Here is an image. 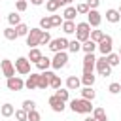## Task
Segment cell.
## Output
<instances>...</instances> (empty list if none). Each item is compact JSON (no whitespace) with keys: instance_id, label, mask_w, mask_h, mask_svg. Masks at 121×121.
<instances>
[{"instance_id":"1","label":"cell","mask_w":121,"mask_h":121,"mask_svg":"<svg viewBox=\"0 0 121 121\" xmlns=\"http://www.w3.org/2000/svg\"><path fill=\"white\" fill-rule=\"evenodd\" d=\"M68 102H70V110L74 113H91L93 112V104L87 98H72Z\"/></svg>"},{"instance_id":"2","label":"cell","mask_w":121,"mask_h":121,"mask_svg":"<svg viewBox=\"0 0 121 121\" xmlns=\"http://www.w3.org/2000/svg\"><path fill=\"white\" fill-rule=\"evenodd\" d=\"M42 34H43V30H42L40 26H38V28H30V30H28V34L25 36V38H26V45H28V49H30V47H38V45H40Z\"/></svg>"},{"instance_id":"3","label":"cell","mask_w":121,"mask_h":121,"mask_svg":"<svg viewBox=\"0 0 121 121\" xmlns=\"http://www.w3.org/2000/svg\"><path fill=\"white\" fill-rule=\"evenodd\" d=\"M76 40L78 42H85V40H89V34H91V25L87 23V21H83V23H78L76 25Z\"/></svg>"},{"instance_id":"4","label":"cell","mask_w":121,"mask_h":121,"mask_svg":"<svg viewBox=\"0 0 121 121\" xmlns=\"http://www.w3.org/2000/svg\"><path fill=\"white\" fill-rule=\"evenodd\" d=\"M66 64H68V53H66V51H57L55 57L51 59V68L60 70V68H64Z\"/></svg>"},{"instance_id":"5","label":"cell","mask_w":121,"mask_h":121,"mask_svg":"<svg viewBox=\"0 0 121 121\" xmlns=\"http://www.w3.org/2000/svg\"><path fill=\"white\" fill-rule=\"evenodd\" d=\"M95 68H96V72H98L100 76H104V78L112 76V66L108 64V60H106V55H102L100 59H96V62H95Z\"/></svg>"},{"instance_id":"6","label":"cell","mask_w":121,"mask_h":121,"mask_svg":"<svg viewBox=\"0 0 121 121\" xmlns=\"http://www.w3.org/2000/svg\"><path fill=\"white\" fill-rule=\"evenodd\" d=\"M68 42L70 40H66V38H51V42L47 45H49V49L53 53H57V51H66L68 49Z\"/></svg>"},{"instance_id":"7","label":"cell","mask_w":121,"mask_h":121,"mask_svg":"<svg viewBox=\"0 0 121 121\" xmlns=\"http://www.w3.org/2000/svg\"><path fill=\"white\" fill-rule=\"evenodd\" d=\"M112 47H113V38L112 36H104L98 43H96V49L102 53V55H108V53H112Z\"/></svg>"},{"instance_id":"8","label":"cell","mask_w":121,"mask_h":121,"mask_svg":"<svg viewBox=\"0 0 121 121\" xmlns=\"http://www.w3.org/2000/svg\"><path fill=\"white\" fill-rule=\"evenodd\" d=\"M15 70H17L21 76L30 74V60H28L26 57H19V59L15 60Z\"/></svg>"},{"instance_id":"9","label":"cell","mask_w":121,"mask_h":121,"mask_svg":"<svg viewBox=\"0 0 121 121\" xmlns=\"http://www.w3.org/2000/svg\"><path fill=\"white\" fill-rule=\"evenodd\" d=\"M47 102H49L51 110H53V112H57V113H62V112H64V108H66V102H64V100H60L57 95H51Z\"/></svg>"},{"instance_id":"10","label":"cell","mask_w":121,"mask_h":121,"mask_svg":"<svg viewBox=\"0 0 121 121\" xmlns=\"http://www.w3.org/2000/svg\"><path fill=\"white\" fill-rule=\"evenodd\" d=\"M6 87H8L9 91H21V89H25V81H23L19 76H11V78H8Z\"/></svg>"},{"instance_id":"11","label":"cell","mask_w":121,"mask_h":121,"mask_svg":"<svg viewBox=\"0 0 121 121\" xmlns=\"http://www.w3.org/2000/svg\"><path fill=\"white\" fill-rule=\"evenodd\" d=\"M87 23L91 25V26H100V23H102V15L98 13V9H89V13H87Z\"/></svg>"},{"instance_id":"12","label":"cell","mask_w":121,"mask_h":121,"mask_svg":"<svg viewBox=\"0 0 121 121\" xmlns=\"http://www.w3.org/2000/svg\"><path fill=\"white\" fill-rule=\"evenodd\" d=\"M0 68H2V74H4L6 78H11V76H15V66H13V62H11L9 59H2V62H0Z\"/></svg>"},{"instance_id":"13","label":"cell","mask_w":121,"mask_h":121,"mask_svg":"<svg viewBox=\"0 0 121 121\" xmlns=\"http://www.w3.org/2000/svg\"><path fill=\"white\" fill-rule=\"evenodd\" d=\"M95 62H96V57L93 53H85V57H83V72H93L95 70Z\"/></svg>"},{"instance_id":"14","label":"cell","mask_w":121,"mask_h":121,"mask_svg":"<svg viewBox=\"0 0 121 121\" xmlns=\"http://www.w3.org/2000/svg\"><path fill=\"white\" fill-rule=\"evenodd\" d=\"M53 72L51 70H43L40 76H38V89H47L49 87V76Z\"/></svg>"},{"instance_id":"15","label":"cell","mask_w":121,"mask_h":121,"mask_svg":"<svg viewBox=\"0 0 121 121\" xmlns=\"http://www.w3.org/2000/svg\"><path fill=\"white\" fill-rule=\"evenodd\" d=\"M106 21L112 23V25H115V23L121 21V13L117 9H106Z\"/></svg>"},{"instance_id":"16","label":"cell","mask_w":121,"mask_h":121,"mask_svg":"<svg viewBox=\"0 0 121 121\" xmlns=\"http://www.w3.org/2000/svg\"><path fill=\"white\" fill-rule=\"evenodd\" d=\"M38 76H40V74H34V72H30V76L26 78V81H25V87H26L28 91H32V89H38Z\"/></svg>"},{"instance_id":"17","label":"cell","mask_w":121,"mask_h":121,"mask_svg":"<svg viewBox=\"0 0 121 121\" xmlns=\"http://www.w3.org/2000/svg\"><path fill=\"white\" fill-rule=\"evenodd\" d=\"M79 85H81L79 78H76V76H68L66 78V89L68 91H76V89H79Z\"/></svg>"},{"instance_id":"18","label":"cell","mask_w":121,"mask_h":121,"mask_svg":"<svg viewBox=\"0 0 121 121\" xmlns=\"http://www.w3.org/2000/svg\"><path fill=\"white\" fill-rule=\"evenodd\" d=\"M64 6V0H47L45 2V9L49 11V13H55L59 8H62Z\"/></svg>"},{"instance_id":"19","label":"cell","mask_w":121,"mask_h":121,"mask_svg":"<svg viewBox=\"0 0 121 121\" xmlns=\"http://www.w3.org/2000/svg\"><path fill=\"white\" fill-rule=\"evenodd\" d=\"M76 15H78L76 6H66V8H64V11H62V19H64V21H74V19H76Z\"/></svg>"},{"instance_id":"20","label":"cell","mask_w":121,"mask_h":121,"mask_svg":"<svg viewBox=\"0 0 121 121\" xmlns=\"http://www.w3.org/2000/svg\"><path fill=\"white\" fill-rule=\"evenodd\" d=\"M13 113H15V108H13V104L6 102V104H2V106H0V115H2V117H11Z\"/></svg>"},{"instance_id":"21","label":"cell","mask_w":121,"mask_h":121,"mask_svg":"<svg viewBox=\"0 0 121 121\" xmlns=\"http://www.w3.org/2000/svg\"><path fill=\"white\" fill-rule=\"evenodd\" d=\"M26 59H28L30 62H34V64H36V62L42 59V51H40L38 47H30V49H28V57H26Z\"/></svg>"},{"instance_id":"22","label":"cell","mask_w":121,"mask_h":121,"mask_svg":"<svg viewBox=\"0 0 121 121\" xmlns=\"http://www.w3.org/2000/svg\"><path fill=\"white\" fill-rule=\"evenodd\" d=\"M95 76H93V72H83V76H81V83L85 85V87H93L95 85Z\"/></svg>"},{"instance_id":"23","label":"cell","mask_w":121,"mask_h":121,"mask_svg":"<svg viewBox=\"0 0 121 121\" xmlns=\"http://www.w3.org/2000/svg\"><path fill=\"white\" fill-rule=\"evenodd\" d=\"M95 49H96V43L89 38V40H85V42H81V51H85V53H95Z\"/></svg>"},{"instance_id":"24","label":"cell","mask_w":121,"mask_h":121,"mask_svg":"<svg viewBox=\"0 0 121 121\" xmlns=\"http://www.w3.org/2000/svg\"><path fill=\"white\" fill-rule=\"evenodd\" d=\"M4 38H6V40H9V42L17 40L19 36H17V30H15V26H8V28H4Z\"/></svg>"},{"instance_id":"25","label":"cell","mask_w":121,"mask_h":121,"mask_svg":"<svg viewBox=\"0 0 121 121\" xmlns=\"http://www.w3.org/2000/svg\"><path fill=\"white\" fill-rule=\"evenodd\" d=\"M49 66H51V59H47V57H43V55H42V59L36 62V68L42 70V72H43V70H49Z\"/></svg>"},{"instance_id":"26","label":"cell","mask_w":121,"mask_h":121,"mask_svg":"<svg viewBox=\"0 0 121 121\" xmlns=\"http://www.w3.org/2000/svg\"><path fill=\"white\" fill-rule=\"evenodd\" d=\"M95 96H96V93H95V89L93 87H83L81 89V98H87V100H95Z\"/></svg>"},{"instance_id":"27","label":"cell","mask_w":121,"mask_h":121,"mask_svg":"<svg viewBox=\"0 0 121 121\" xmlns=\"http://www.w3.org/2000/svg\"><path fill=\"white\" fill-rule=\"evenodd\" d=\"M49 87H51V89H59V87H62V81H60V78H59L55 72L49 76Z\"/></svg>"},{"instance_id":"28","label":"cell","mask_w":121,"mask_h":121,"mask_svg":"<svg viewBox=\"0 0 121 121\" xmlns=\"http://www.w3.org/2000/svg\"><path fill=\"white\" fill-rule=\"evenodd\" d=\"M93 117L96 121H108V115H106V112L102 108H93Z\"/></svg>"},{"instance_id":"29","label":"cell","mask_w":121,"mask_h":121,"mask_svg":"<svg viewBox=\"0 0 121 121\" xmlns=\"http://www.w3.org/2000/svg\"><path fill=\"white\" fill-rule=\"evenodd\" d=\"M62 30H64V34H74L76 32V23L74 21H62Z\"/></svg>"},{"instance_id":"30","label":"cell","mask_w":121,"mask_h":121,"mask_svg":"<svg viewBox=\"0 0 121 121\" xmlns=\"http://www.w3.org/2000/svg\"><path fill=\"white\" fill-rule=\"evenodd\" d=\"M106 60H108V64L113 68V66H117L119 62H121V59H119V55L117 53H108L106 55Z\"/></svg>"},{"instance_id":"31","label":"cell","mask_w":121,"mask_h":121,"mask_svg":"<svg viewBox=\"0 0 121 121\" xmlns=\"http://www.w3.org/2000/svg\"><path fill=\"white\" fill-rule=\"evenodd\" d=\"M55 95H57L60 100H64V102H68V100H70V91H68V89L59 87V89H55Z\"/></svg>"},{"instance_id":"32","label":"cell","mask_w":121,"mask_h":121,"mask_svg":"<svg viewBox=\"0 0 121 121\" xmlns=\"http://www.w3.org/2000/svg\"><path fill=\"white\" fill-rule=\"evenodd\" d=\"M40 28H42V30H49V28H53V25H51V15H45V17L40 19Z\"/></svg>"},{"instance_id":"33","label":"cell","mask_w":121,"mask_h":121,"mask_svg":"<svg viewBox=\"0 0 121 121\" xmlns=\"http://www.w3.org/2000/svg\"><path fill=\"white\" fill-rule=\"evenodd\" d=\"M8 23H9V26H17V25L21 23V15L15 13V11L9 13V15H8Z\"/></svg>"},{"instance_id":"34","label":"cell","mask_w":121,"mask_h":121,"mask_svg":"<svg viewBox=\"0 0 121 121\" xmlns=\"http://www.w3.org/2000/svg\"><path fill=\"white\" fill-rule=\"evenodd\" d=\"M104 36H106V34H104L102 30H91V34H89V38H91L95 43H98V42H100Z\"/></svg>"},{"instance_id":"35","label":"cell","mask_w":121,"mask_h":121,"mask_svg":"<svg viewBox=\"0 0 121 121\" xmlns=\"http://www.w3.org/2000/svg\"><path fill=\"white\" fill-rule=\"evenodd\" d=\"M68 51H70V53H78V51H81V42H78V40L68 42Z\"/></svg>"},{"instance_id":"36","label":"cell","mask_w":121,"mask_h":121,"mask_svg":"<svg viewBox=\"0 0 121 121\" xmlns=\"http://www.w3.org/2000/svg\"><path fill=\"white\" fill-rule=\"evenodd\" d=\"M15 30H17V36H26L30 28H28V26H26L25 23H19V25L15 26Z\"/></svg>"},{"instance_id":"37","label":"cell","mask_w":121,"mask_h":121,"mask_svg":"<svg viewBox=\"0 0 121 121\" xmlns=\"http://www.w3.org/2000/svg\"><path fill=\"white\" fill-rule=\"evenodd\" d=\"M76 11H78V15H87V13H89V6H87L85 2H81V4L76 6Z\"/></svg>"},{"instance_id":"38","label":"cell","mask_w":121,"mask_h":121,"mask_svg":"<svg viewBox=\"0 0 121 121\" xmlns=\"http://www.w3.org/2000/svg\"><path fill=\"white\" fill-rule=\"evenodd\" d=\"M26 121H40V112H38V110L26 112Z\"/></svg>"},{"instance_id":"39","label":"cell","mask_w":121,"mask_h":121,"mask_svg":"<svg viewBox=\"0 0 121 121\" xmlns=\"http://www.w3.org/2000/svg\"><path fill=\"white\" fill-rule=\"evenodd\" d=\"M108 91H110L112 95H119V93H121V83H117V81H113V83H110V87H108Z\"/></svg>"},{"instance_id":"40","label":"cell","mask_w":121,"mask_h":121,"mask_svg":"<svg viewBox=\"0 0 121 121\" xmlns=\"http://www.w3.org/2000/svg\"><path fill=\"white\" fill-rule=\"evenodd\" d=\"M13 115H15L17 121H26V110H23V108H21V110H15Z\"/></svg>"},{"instance_id":"41","label":"cell","mask_w":121,"mask_h":121,"mask_svg":"<svg viewBox=\"0 0 121 121\" xmlns=\"http://www.w3.org/2000/svg\"><path fill=\"white\" fill-rule=\"evenodd\" d=\"M26 6H28V2H26V0H17V2H15V9H17L19 13H21V11H25V9H26Z\"/></svg>"},{"instance_id":"42","label":"cell","mask_w":121,"mask_h":121,"mask_svg":"<svg viewBox=\"0 0 121 121\" xmlns=\"http://www.w3.org/2000/svg\"><path fill=\"white\" fill-rule=\"evenodd\" d=\"M23 110H26V112L36 110V102L34 100H23Z\"/></svg>"},{"instance_id":"43","label":"cell","mask_w":121,"mask_h":121,"mask_svg":"<svg viewBox=\"0 0 121 121\" xmlns=\"http://www.w3.org/2000/svg\"><path fill=\"white\" fill-rule=\"evenodd\" d=\"M62 21H64L62 15H51V25H53V26H60Z\"/></svg>"},{"instance_id":"44","label":"cell","mask_w":121,"mask_h":121,"mask_svg":"<svg viewBox=\"0 0 121 121\" xmlns=\"http://www.w3.org/2000/svg\"><path fill=\"white\" fill-rule=\"evenodd\" d=\"M51 42V34L47 32V30H43V34H42V40H40V45H47Z\"/></svg>"},{"instance_id":"45","label":"cell","mask_w":121,"mask_h":121,"mask_svg":"<svg viewBox=\"0 0 121 121\" xmlns=\"http://www.w3.org/2000/svg\"><path fill=\"white\" fill-rule=\"evenodd\" d=\"M85 4L89 6V9H96V8L100 6V0H87Z\"/></svg>"},{"instance_id":"46","label":"cell","mask_w":121,"mask_h":121,"mask_svg":"<svg viewBox=\"0 0 121 121\" xmlns=\"http://www.w3.org/2000/svg\"><path fill=\"white\" fill-rule=\"evenodd\" d=\"M30 4H34V6H42L43 0H30Z\"/></svg>"},{"instance_id":"47","label":"cell","mask_w":121,"mask_h":121,"mask_svg":"<svg viewBox=\"0 0 121 121\" xmlns=\"http://www.w3.org/2000/svg\"><path fill=\"white\" fill-rule=\"evenodd\" d=\"M72 2H74V0H64V6H70Z\"/></svg>"},{"instance_id":"48","label":"cell","mask_w":121,"mask_h":121,"mask_svg":"<svg viewBox=\"0 0 121 121\" xmlns=\"http://www.w3.org/2000/svg\"><path fill=\"white\" fill-rule=\"evenodd\" d=\"M83 121H96V119H95V117H85Z\"/></svg>"},{"instance_id":"49","label":"cell","mask_w":121,"mask_h":121,"mask_svg":"<svg viewBox=\"0 0 121 121\" xmlns=\"http://www.w3.org/2000/svg\"><path fill=\"white\" fill-rule=\"evenodd\" d=\"M117 55H119V59H121V47H119V53H117Z\"/></svg>"},{"instance_id":"50","label":"cell","mask_w":121,"mask_h":121,"mask_svg":"<svg viewBox=\"0 0 121 121\" xmlns=\"http://www.w3.org/2000/svg\"><path fill=\"white\" fill-rule=\"evenodd\" d=\"M117 11H119V13H121V6H119V9H117Z\"/></svg>"}]
</instances>
